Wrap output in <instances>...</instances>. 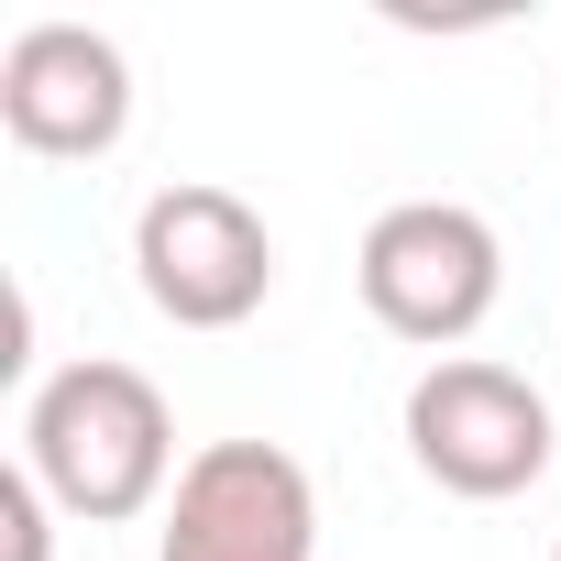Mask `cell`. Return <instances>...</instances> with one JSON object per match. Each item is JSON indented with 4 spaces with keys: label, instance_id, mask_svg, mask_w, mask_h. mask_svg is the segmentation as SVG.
Returning <instances> with one entry per match:
<instances>
[{
    "label": "cell",
    "instance_id": "277c9868",
    "mask_svg": "<svg viewBox=\"0 0 561 561\" xmlns=\"http://www.w3.org/2000/svg\"><path fill=\"white\" fill-rule=\"evenodd\" d=\"M133 275L154 320L176 331H242L264 298H275V231L253 198L209 187V176H176L133 209Z\"/></svg>",
    "mask_w": 561,
    "mask_h": 561
},
{
    "label": "cell",
    "instance_id": "52a82bcc",
    "mask_svg": "<svg viewBox=\"0 0 561 561\" xmlns=\"http://www.w3.org/2000/svg\"><path fill=\"white\" fill-rule=\"evenodd\" d=\"M0 561H56V495L23 462L0 473Z\"/></svg>",
    "mask_w": 561,
    "mask_h": 561
},
{
    "label": "cell",
    "instance_id": "7a4b0ae2",
    "mask_svg": "<svg viewBox=\"0 0 561 561\" xmlns=\"http://www.w3.org/2000/svg\"><path fill=\"white\" fill-rule=\"evenodd\" d=\"M353 275H364L375 331H397V342H419V353L440 364L451 342H473V331L495 320V298H506V242H495V220L462 209V198H397V209L364 231Z\"/></svg>",
    "mask_w": 561,
    "mask_h": 561
},
{
    "label": "cell",
    "instance_id": "5b68a950",
    "mask_svg": "<svg viewBox=\"0 0 561 561\" xmlns=\"http://www.w3.org/2000/svg\"><path fill=\"white\" fill-rule=\"evenodd\" d=\"M154 561H320V484L275 440H209L187 451Z\"/></svg>",
    "mask_w": 561,
    "mask_h": 561
},
{
    "label": "cell",
    "instance_id": "8992f818",
    "mask_svg": "<svg viewBox=\"0 0 561 561\" xmlns=\"http://www.w3.org/2000/svg\"><path fill=\"white\" fill-rule=\"evenodd\" d=\"M0 133L56 165H100L133 133V56L100 23H23L0 45Z\"/></svg>",
    "mask_w": 561,
    "mask_h": 561
},
{
    "label": "cell",
    "instance_id": "6da1fadb",
    "mask_svg": "<svg viewBox=\"0 0 561 561\" xmlns=\"http://www.w3.org/2000/svg\"><path fill=\"white\" fill-rule=\"evenodd\" d=\"M23 473L56 495V517L78 528H122L144 506L176 495V408L144 364H111V353H78L56 364L34 397H23Z\"/></svg>",
    "mask_w": 561,
    "mask_h": 561
},
{
    "label": "cell",
    "instance_id": "3957f363",
    "mask_svg": "<svg viewBox=\"0 0 561 561\" xmlns=\"http://www.w3.org/2000/svg\"><path fill=\"white\" fill-rule=\"evenodd\" d=\"M561 430H550V397L517 375V364H484V353H440L419 386H408V462L462 495V506H506L550 473Z\"/></svg>",
    "mask_w": 561,
    "mask_h": 561
},
{
    "label": "cell",
    "instance_id": "ba28073f",
    "mask_svg": "<svg viewBox=\"0 0 561 561\" xmlns=\"http://www.w3.org/2000/svg\"><path fill=\"white\" fill-rule=\"evenodd\" d=\"M550 561H561V550H550Z\"/></svg>",
    "mask_w": 561,
    "mask_h": 561
}]
</instances>
